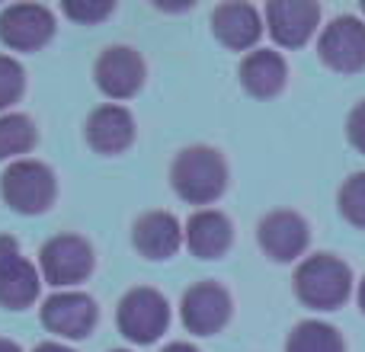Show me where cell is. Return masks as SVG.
<instances>
[{
  "instance_id": "obj_1",
  "label": "cell",
  "mask_w": 365,
  "mask_h": 352,
  "mask_svg": "<svg viewBox=\"0 0 365 352\" xmlns=\"http://www.w3.org/2000/svg\"><path fill=\"white\" fill-rule=\"evenodd\" d=\"M170 186L189 205H212L227 189V164L215 147H182L170 164Z\"/></svg>"
},
{
  "instance_id": "obj_2",
  "label": "cell",
  "mask_w": 365,
  "mask_h": 352,
  "mask_svg": "<svg viewBox=\"0 0 365 352\" xmlns=\"http://www.w3.org/2000/svg\"><path fill=\"white\" fill-rule=\"evenodd\" d=\"M353 291V272L330 253H314L295 272V295L314 311H334Z\"/></svg>"
},
{
  "instance_id": "obj_3",
  "label": "cell",
  "mask_w": 365,
  "mask_h": 352,
  "mask_svg": "<svg viewBox=\"0 0 365 352\" xmlns=\"http://www.w3.org/2000/svg\"><path fill=\"white\" fill-rule=\"evenodd\" d=\"M4 202L19 214H42L51 208L58 195L55 173L42 160H13L0 176Z\"/></svg>"
},
{
  "instance_id": "obj_4",
  "label": "cell",
  "mask_w": 365,
  "mask_h": 352,
  "mask_svg": "<svg viewBox=\"0 0 365 352\" xmlns=\"http://www.w3.org/2000/svg\"><path fill=\"white\" fill-rule=\"evenodd\" d=\"M115 323H119L122 336L138 346L160 340L170 323V304L158 289H132L119 301L115 311Z\"/></svg>"
},
{
  "instance_id": "obj_5",
  "label": "cell",
  "mask_w": 365,
  "mask_h": 352,
  "mask_svg": "<svg viewBox=\"0 0 365 352\" xmlns=\"http://www.w3.org/2000/svg\"><path fill=\"white\" fill-rule=\"evenodd\" d=\"M38 266L48 285H77L93 272V247L77 234H58L38 250Z\"/></svg>"
},
{
  "instance_id": "obj_6",
  "label": "cell",
  "mask_w": 365,
  "mask_h": 352,
  "mask_svg": "<svg viewBox=\"0 0 365 352\" xmlns=\"http://www.w3.org/2000/svg\"><path fill=\"white\" fill-rule=\"evenodd\" d=\"M93 81L109 100H128L145 87V58L132 45H109L93 64Z\"/></svg>"
},
{
  "instance_id": "obj_7",
  "label": "cell",
  "mask_w": 365,
  "mask_h": 352,
  "mask_svg": "<svg viewBox=\"0 0 365 352\" xmlns=\"http://www.w3.org/2000/svg\"><path fill=\"white\" fill-rule=\"evenodd\" d=\"M55 36V13L42 4H13L0 13V42L13 51H36Z\"/></svg>"
},
{
  "instance_id": "obj_8",
  "label": "cell",
  "mask_w": 365,
  "mask_h": 352,
  "mask_svg": "<svg viewBox=\"0 0 365 352\" xmlns=\"http://www.w3.org/2000/svg\"><path fill=\"white\" fill-rule=\"evenodd\" d=\"M96 301L83 291H58V295L45 298L42 304V323L48 333L61 336V340H83L93 333L96 327Z\"/></svg>"
},
{
  "instance_id": "obj_9",
  "label": "cell",
  "mask_w": 365,
  "mask_h": 352,
  "mask_svg": "<svg viewBox=\"0 0 365 352\" xmlns=\"http://www.w3.org/2000/svg\"><path fill=\"white\" fill-rule=\"evenodd\" d=\"M321 61L340 74H356L365 68V23L356 16H336L321 32Z\"/></svg>"
},
{
  "instance_id": "obj_10",
  "label": "cell",
  "mask_w": 365,
  "mask_h": 352,
  "mask_svg": "<svg viewBox=\"0 0 365 352\" xmlns=\"http://www.w3.org/2000/svg\"><path fill=\"white\" fill-rule=\"evenodd\" d=\"M38 272L29 259H23L16 240L0 234V308L26 311L38 298Z\"/></svg>"
},
{
  "instance_id": "obj_11",
  "label": "cell",
  "mask_w": 365,
  "mask_h": 352,
  "mask_svg": "<svg viewBox=\"0 0 365 352\" xmlns=\"http://www.w3.org/2000/svg\"><path fill=\"white\" fill-rule=\"evenodd\" d=\"M180 317L189 333L212 336L231 321V295H227V289L218 282H195L192 289L182 295Z\"/></svg>"
},
{
  "instance_id": "obj_12",
  "label": "cell",
  "mask_w": 365,
  "mask_h": 352,
  "mask_svg": "<svg viewBox=\"0 0 365 352\" xmlns=\"http://www.w3.org/2000/svg\"><path fill=\"white\" fill-rule=\"evenodd\" d=\"M321 23V6L314 0H272L266 4V26L269 36L282 48H302Z\"/></svg>"
},
{
  "instance_id": "obj_13",
  "label": "cell",
  "mask_w": 365,
  "mask_h": 352,
  "mask_svg": "<svg viewBox=\"0 0 365 352\" xmlns=\"http://www.w3.org/2000/svg\"><path fill=\"white\" fill-rule=\"evenodd\" d=\"M308 221L298 212H269L257 227V240L263 253L276 263H292L308 247Z\"/></svg>"
},
{
  "instance_id": "obj_14",
  "label": "cell",
  "mask_w": 365,
  "mask_h": 352,
  "mask_svg": "<svg viewBox=\"0 0 365 352\" xmlns=\"http://www.w3.org/2000/svg\"><path fill=\"white\" fill-rule=\"evenodd\" d=\"M83 135H87V145L96 154H122L135 141V119L125 106L109 103V106H100L90 113Z\"/></svg>"
},
{
  "instance_id": "obj_15",
  "label": "cell",
  "mask_w": 365,
  "mask_h": 352,
  "mask_svg": "<svg viewBox=\"0 0 365 352\" xmlns=\"http://www.w3.org/2000/svg\"><path fill=\"white\" fill-rule=\"evenodd\" d=\"M182 240L192 250V257L199 259H218L231 250L234 240V227L231 218L225 212H215V208H202L182 227Z\"/></svg>"
},
{
  "instance_id": "obj_16",
  "label": "cell",
  "mask_w": 365,
  "mask_h": 352,
  "mask_svg": "<svg viewBox=\"0 0 365 352\" xmlns=\"http://www.w3.org/2000/svg\"><path fill=\"white\" fill-rule=\"evenodd\" d=\"M132 244L148 259H170L182 247V224L170 212H145L132 227Z\"/></svg>"
},
{
  "instance_id": "obj_17",
  "label": "cell",
  "mask_w": 365,
  "mask_h": 352,
  "mask_svg": "<svg viewBox=\"0 0 365 352\" xmlns=\"http://www.w3.org/2000/svg\"><path fill=\"white\" fill-rule=\"evenodd\" d=\"M212 32L227 48L247 51L263 36V19H259L257 6L250 4H221L212 13Z\"/></svg>"
},
{
  "instance_id": "obj_18",
  "label": "cell",
  "mask_w": 365,
  "mask_h": 352,
  "mask_svg": "<svg viewBox=\"0 0 365 352\" xmlns=\"http://www.w3.org/2000/svg\"><path fill=\"white\" fill-rule=\"evenodd\" d=\"M285 77H289V68H285V58L279 51L269 48H257L240 61V83L250 96L257 100H269L279 90L285 87Z\"/></svg>"
},
{
  "instance_id": "obj_19",
  "label": "cell",
  "mask_w": 365,
  "mask_h": 352,
  "mask_svg": "<svg viewBox=\"0 0 365 352\" xmlns=\"http://www.w3.org/2000/svg\"><path fill=\"white\" fill-rule=\"evenodd\" d=\"M36 122L23 113H6L0 115V160H10L29 154L36 147Z\"/></svg>"
},
{
  "instance_id": "obj_20",
  "label": "cell",
  "mask_w": 365,
  "mask_h": 352,
  "mask_svg": "<svg viewBox=\"0 0 365 352\" xmlns=\"http://www.w3.org/2000/svg\"><path fill=\"white\" fill-rule=\"evenodd\" d=\"M285 352H346V346H343V336L330 323L304 321L289 333Z\"/></svg>"
},
{
  "instance_id": "obj_21",
  "label": "cell",
  "mask_w": 365,
  "mask_h": 352,
  "mask_svg": "<svg viewBox=\"0 0 365 352\" xmlns=\"http://www.w3.org/2000/svg\"><path fill=\"white\" fill-rule=\"evenodd\" d=\"M336 205H340V214L353 227H365V173H353L343 182Z\"/></svg>"
},
{
  "instance_id": "obj_22",
  "label": "cell",
  "mask_w": 365,
  "mask_h": 352,
  "mask_svg": "<svg viewBox=\"0 0 365 352\" xmlns=\"http://www.w3.org/2000/svg\"><path fill=\"white\" fill-rule=\"evenodd\" d=\"M26 90V71L16 58L0 55V109H10Z\"/></svg>"
},
{
  "instance_id": "obj_23",
  "label": "cell",
  "mask_w": 365,
  "mask_h": 352,
  "mask_svg": "<svg viewBox=\"0 0 365 352\" xmlns=\"http://www.w3.org/2000/svg\"><path fill=\"white\" fill-rule=\"evenodd\" d=\"M113 0H64L61 10L64 16L77 19V23H100V19H106L109 13H113Z\"/></svg>"
},
{
  "instance_id": "obj_24",
  "label": "cell",
  "mask_w": 365,
  "mask_h": 352,
  "mask_svg": "<svg viewBox=\"0 0 365 352\" xmlns=\"http://www.w3.org/2000/svg\"><path fill=\"white\" fill-rule=\"evenodd\" d=\"M346 135H349V145H353L359 154H365V100L349 113Z\"/></svg>"
},
{
  "instance_id": "obj_25",
  "label": "cell",
  "mask_w": 365,
  "mask_h": 352,
  "mask_svg": "<svg viewBox=\"0 0 365 352\" xmlns=\"http://www.w3.org/2000/svg\"><path fill=\"white\" fill-rule=\"evenodd\" d=\"M32 352H74V349H68L64 343H38Z\"/></svg>"
},
{
  "instance_id": "obj_26",
  "label": "cell",
  "mask_w": 365,
  "mask_h": 352,
  "mask_svg": "<svg viewBox=\"0 0 365 352\" xmlns=\"http://www.w3.org/2000/svg\"><path fill=\"white\" fill-rule=\"evenodd\" d=\"M164 352H199V349H195L192 343H170Z\"/></svg>"
},
{
  "instance_id": "obj_27",
  "label": "cell",
  "mask_w": 365,
  "mask_h": 352,
  "mask_svg": "<svg viewBox=\"0 0 365 352\" xmlns=\"http://www.w3.org/2000/svg\"><path fill=\"white\" fill-rule=\"evenodd\" d=\"M0 352H19V346L13 340H4V336H0Z\"/></svg>"
},
{
  "instance_id": "obj_28",
  "label": "cell",
  "mask_w": 365,
  "mask_h": 352,
  "mask_svg": "<svg viewBox=\"0 0 365 352\" xmlns=\"http://www.w3.org/2000/svg\"><path fill=\"white\" fill-rule=\"evenodd\" d=\"M359 308H362V314H365V279L359 282Z\"/></svg>"
},
{
  "instance_id": "obj_29",
  "label": "cell",
  "mask_w": 365,
  "mask_h": 352,
  "mask_svg": "<svg viewBox=\"0 0 365 352\" xmlns=\"http://www.w3.org/2000/svg\"><path fill=\"white\" fill-rule=\"evenodd\" d=\"M113 352H125V349H113Z\"/></svg>"
},
{
  "instance_id": "obj_30",
  "label": "cell",
  "mask_w": 365,
  "mask_h": 352,
  "mask_svg": "<svg viewBox=\"0 0 365 352\" xmlns=\"http://www.w3.org/2000/svg\"><path fill=\"white\" fill-rule=\"evenodd\" d=\"M362 13H365V4H362Z\"/></svg>"
}]
</instances>
